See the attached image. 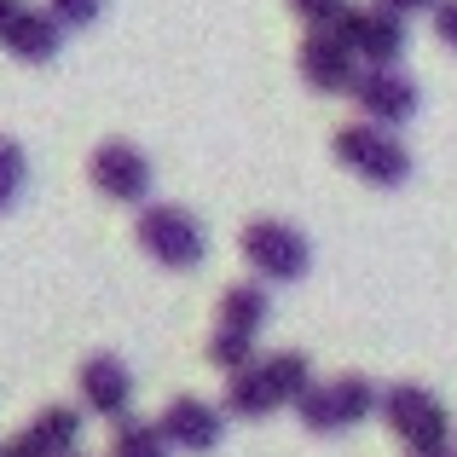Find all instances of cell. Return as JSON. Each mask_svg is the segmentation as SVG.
<instances>
[{"mask_svg":"<svg viewBox=\"0 0 457 457\" xmlns=\"http://www.w3.org/2000/svg\"><path fill=\"white\" fill-rule=\"evenodd\" d=\"M382 423L411 457H440L452 452V411L440 394L417 388V382H394L382 388Z\"/></svg>","mask_w":457,"mask_h":457,"instance_id":"6da1fadb","label":"cell"},{"mask_svg":"<svg viewBox=\"0 0 457 457\" xmlns=\"http://www.w3.org/2000/svg\"><path fill=\"white\" fill-rule=\"evenodd\" d=\"M370 411H382V394H377V382H365V377L312 382L307 400L295 405V417H302L307 435H347V428H359Z\"/></svg>","mask_w":457,"mask_h":457,"instance_id":"7a4b0ae2","label":"cell"},{"mask_svg":"<svg viewBox=\"0 0 457 457\" xmlns=\"http://www.w3.org/2000/svg\"><path fill=\"white\" fill-rule=\"evenodd\" d=\"M336 162L347 174H359L365 186H405L411 179V151L400 145V134L377 122H347L336 134Z\"/></svg>","mask_w":457,"mask_h":457,"instance_id":"3957f363","label":"cell"},{"mask_svg":"<svg viewBox=\"0 0 457 457\" xmlns=\"http://www.w3.org/2000/svg\"><path fill=\"white\" fill-rule=\"evenodd\" d=\"M139 244H145V255L156 267L168 272H197L203 255H209V237H203V226L191 220L186 209H174V203H145V214H139Z\"/></svg>","mask_w":457,"mask_h":457,"instance_id":"277c9868","label":"cell"},{"mask_svg":"<svg viewBox=\"0 0 457 457\" xmlns=\"http://www.w3.org/2000/svg\"><path fill=\"white\" fill-rule=\"evenodd\" d=\"M237 244H244V261L255 267L261 284H295L307 272V261H312L307 237L295 232V226H284V220H249Z\"/></svg>","mask_w":457,"mask_h":457,"instance_id":"5b68a950","label":"cell"},{"mask_svg":"<svg viewBox=\"0 0 457 457\" xmlns=\"http://www.w3.org/2000/svg\"><path fill=\"white\" fill-rule=\"evenodd\" d=\"M336 35H342L347 46H353V58H365V70H388L405 58V18H394L382 0H370V6H347V18L336 23Z\"/></svg>","mask_w":457,"mask_h":457,"instance_id":"8992f818","label":"cell"},{"mask_svg":"<svg viewBox=\"0 0 457 457\" xmlns=\"http://www.w3.org/2000/svg\"><path fill=\"white\" fill-rule=\"evenodd\" d=\"M353 104H359V122H377V128H400L417 116V104H423V93H417V81L405 76L400 64L388 70H359L353 81Z\"/></svg>","mask_w":457,"mask_h":457,"instance_id":"52a82bcc","label":"cell"},{"mask_svg":"<svg viewBox=\"0 0 457 457\" xmlns=\"http://www.w3.org/2000/svg\"><path fill=\"white\" fill-rule=\"evenodd\" d=\"M87 179L99 186V197H111V203H145L151 162H145V151L128 145V139H104V145L87 156Z\"/></svg>","mask_w":457,"mask_h":457,"instance_id":"ba28073f","label":"cell"},{"mask_svg":"<svg viewBox=\"0 0 457 457\" xmlns=\"http://www.w3.org/2000/svg\"><path fill=\"white\" fill-rule=\"evenodd\" d=\"M295 70H302V81L312 93H353V81H359V58L336 29H307Z\"/></svg>","mask_w":457,"mask_h":457,"instance_id":"9c48e42d","label":"cell"},{"mask_svg":"<svg viewBox=\"0 0 457 457\" xmlns=\"http://www.w3.org/2000/svg\"><path fill=\"white\" fill-rule=\"evenodd\" d=\"M156 428H162V440L174 452H214L226 435V411L209 400H197V394H174V400L162 405V417H156Z\"/></svg>","mask_w":457,"mask_h":457,"instance_id":"30bf717a","label":"cell"},{"mask_svg":"<svg viewBox=\"0 0 457 457\" xmlns=\"http://www.w3.org/2000/svg\"><path fill=\"white\" fill-rule=\"evenodd\" d=\"M76 446H81V411L46 405L6 440V457H76Z\"/></svg>","mask_w":457,"mask_h":457,"instance_id":"8fae6325","label":"cell"},{"mask_svg":"<svg viewBox=\"0 0 457 457\" xmlns=\"http://www.w3.org/2000/svg\"><path fill=\"white\" fill-rule=\"evenodd\" d=\"M76 388H81V405H87L93 417H116V423H122L128 405H134V370L116 353H93L87 365L76 370Z\"/></svg>","mask_w":457,"mask_h":457,"instance_id":"7c38bea8","label":"cell"},{"mask_svg":"<svg viewBox=\"0 0 457 457\" xmlns=\"http://www.w3.org/2000/svg\"><path fill=\"white\" fill-rule=\"evenodd\" d=\"M58 41H64V29L53 23V12H46V6H29V0H23V12L6 23V29H0V46H6V53H18L23 64H53V58H58Z\"/></svg>","mask_w":457,"mask_h":457,"instance_id":"4fadbf2b","label":"cell"},{"mask_svg":"<svg viewBox=\"0 0 457 457\" xmlns=\"http://www.w3.org/2000/svg\"><path fill=\"white\" fill-rule=\"evenodd\" d=\"M267 312H272V295H267L261 278L232 284V290L220 295V324H214V330H232V336H249V342H255L261 324H267Z\"/></svg>","mask_w":457,"mask_h":457,"instance_id":"5bb4252c","label":"cell"},{"mask_svg":"<svg viewBox=\"0 0 457 457\" xmlns=\"http://www.w3.org/2000/svg\"><path fill=\"white\" fill-rule=\"evenodd\" d=\"M220 411L226 417H244V423H261V417H272L278 411V400H272V388H267V370H261V359L249 370H237V377H226V394H220Z\"/></svg>","mask_w":457,"mask_h":457,"instance_id":"9a60e30c","label":"cell"},{"mask_svg":"<svg viewBox=\"0 0 457 457\" xmlns=\"http://www.w3.org/2000/svg\"><path fill=\"white\" fill-rule=\"evenodd\" d=\"M261 370H267V388H272V400H278V405H302L307 388L319 382V377H312V359L295 353V347L267 353V359H261Z\"/></svg>","mask_w":457,"mask_h":457,"instance_id":"2e32d148","label":"cell"},{"mask_svg":"<svg viewBox=\"0 0 457 457\" xmlns=\"http://www.w3.org/2000/svg\"><path fill=\"white\" fill-rule=\"evenodd\" d=\"M174 446L162 440V428L145 423V417H122L111 435V457H168Z\"/></svg>","mask_w":457,"mask_h":457,"instance_id":"e0dca14e","label":"cell"},{"mask_svg":"<svg viewBox=\"0 0 457 457\" xmlns=\"http://www.w3.org/2000/svg\"><path fill=\"white\" fill-rule=\"evenodd\" d=\"M23 179H29V156H23L18 139H6V134H0V214H6L12 203H18Z\"/></svg>","mask_w":457,"mask_h":457,"instance_id":"ac0fdd59","label":"cell"},{"mask_svg":"<svg viewBox=\"0 0 457 457\" xmlns=\"http://www.w3.org/2000/svg\"><path fill=\"white\" fill-rule=\"evenodd\" d=\"M209 365H220L226 377H237V370L255 365V342H249V336H232V330H214L209 336Z\"/></svg>","mask_w":457,"mask_h":457,"instance_id":"d6986e66","label":"cell"},{"mask_svg":"<svg viewBox=\"0 0 457 457\" xmlns=\"http://www.w3.org/2000/svg\"><path fill=\"white\" fill-rule=\"evenodd\" d=\"M46 12H53L58 29H87V23H99L104 0H46Z\"/></svg>","mask_w":457,"mask_h":457,"instance_id":"ffe728a7","label":"cell"},{"mask_svg":"<svg viewBox=\"0 0 457 457\" xmlns=\"http://www.w3.org/2000/svg\"><path fill=\"white\" fill-rule=\"evenodd\" d=\"M290 6H295V18H302V23H312V29H336V23L347 18L353 0H290Z\"/></svg>","mask_w":457,"mask_h":457,"instance_id":"44dd1931","label":"cell"},{"mask_svg":"<svg viewBox=\"0 0 457 457\" xmlns=\"http://www.w3.org/2000/svg\"><path fill=\"white\" fill-rule=\"evenodd\" d=\"M435 35L457 53V0H440V6H435Z\"/></svg>","mask_w":457,"mask_h":457,"instance_id":"7402d4cb","label":"cell"},{"mask_svg":"<svg viewBox=\"0 0 457 457\" xmlns=\"http://www.w3.org/2000/svg\"><path fill=\"white\" fill-rule=\"evenodd\" d=\"M382 6H388L394 18H411V12H435L440 0H382Z\"/></svg>","mask_w":457,"mask_h":457,"instance_id":"603a6c76","label":"cell"},{"mask_svg":"<svg viewBox=\"0 0 457 457\" xmlns=\"http://www.w3.org/2000/svg\"><path fill=\"white\" fill-rule=\"evenodd\" d=\"M18 12H23V0H0V29H6V23L18 18Z\"/></svg>","mask_w":457,"mask_h":457,"instance_id":"cb8c5ba5","label":"cell"},{"mask_svg":"<svg viewBox=\"0 0 457 457\" xmlns=\"http://www.w3.org/2000/svg\"><path fill=\"white\" fill-rule=\"evenodd\" d=\"M0 457H6V440H0Z\"/></svg>","mask_w":457,"mask_h":457,"instance_id":"d4e9b609","label":"cell"},{"mask_svg":"<svg viewBox=\"0 0 457 457\" xmlns=\"http://www.w3.org/2000/svg\"><path fill=\"white\" fill-rule=\"evenodd\" d=\"M440 457H457V452H440Z\"/></svg>","mask_w":457,"mask_h":457,"instance_id":"484cf974","label":"cell"},{"mask_svg":"<svg viewBox=\"0 0 457 457\" xmlns=\"http://www.w3.org/2000/svg\"><path fill=\"white\" fill-rule=\"evenodd\" d=\"M76 457H81V452H76Z\"/></svg>","mask_w":457,"mask_h":457,"instance_id":"4316f807","label":"cell"}]
</instances>
